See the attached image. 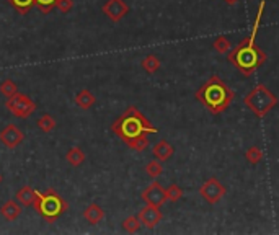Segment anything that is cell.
<instances>
[{
  "instance_id": "6da1fadb",
  "label": "cell",
  "mask_w": 279,
  "mask_h": 235,
  "mask_svg": "<svg viewBox=\"0 0 279 235\" xmlns=\"http://www.w3.org/2000/svg\"><path fill=\"white\" fill-rule=\"evenodd\" d=\"M194 96L209 113L222 114L224 111H227L229 106L233 103L235 92H233L219 75H212L209 80H206V82L197 88Z\"/></svg>"
},
{
  "instance_id": "7a4b0ae2",
  "label": "cell",
  "mask_w": 279,
  "mask_h": 235,
  "mask_svg": "<svg viewBox=\"0 0 279 235\" xmlns=\"http://www.w3.org/2000/svg\"><path fill=\"white\" fill-rule=\"evenodd\" d=\"M111 131L118 135L124 144H128L132 139L139 138V135H149V134L157 132V128L136 106H129L118 120L113 121Z\"/></svg>"
},
{
  "instance_id": "3957f363",
  "label": "cell",
  "mask_w": 279,
  "mask_h": 235,
  "mask_svg": "<svg viewBox=\"0 0 279 235\" xmlns=\"http://www.w3.org/2000/svg\"><path fill=\"white\" fill-rule=\"evenodd\" d=\"M227 59L230 64L237 67V70L242 75H251L253 72L258 70V67H262L266 61L265 51L256 46L253 41H250L248 38L242 40L235 48L230 49L227 52Z\"/></svg>"
},
{
  "instance_id": "277c9868",
  "label": "cell",
  "mask_w": 279,
  "mask_h": 235,
  "mask_svg": "<svg viewBox=\"0 0 279 235\" xmlns=\"http://www.w3.org/2000/svg\"><path fill=\"white\" fill-rule=\"evenodd\" d=\"M33 207L44 221L52 224L56 222L62 214L67 212L69 204L56 189L48 188L46 191L38 193V198H36V201L33 203Z\"/></svg>"
},
{
  "instance_id": "5b68a950",
  "label": "cell",
  "mask_w": 279,
  "mask_h": 235,
  "mask_svg": "<svg viewBox=\"0 0 279 235\" xmlns=\"http://www.w3.org/2000/svg\"><path fill=\"white\" fill-rule=\"evenodd\" d=\"M244 103L256 118H265L277 105V96L266 85L260 84L247 93Z\"/></svg>"
},
{
  "instance_id": "8992f818",
  "label": "cell",
  "mask_w": 279,
  "mask_h": 235,
  "mask_svg": "<svg viewBox=\"0 0 279 235\" xmlns=\"http://www.w3.org/2000/svg\"><path fill=\"white\" fill-rule=\"evenodd\" d=\"M5 106L13 116L22 118V120L30 118L36 111V103L26 93H20V92L15 93L10 98H7Z\"/></svg>"
},
{
  "instance_id": "52a82bcc",
  "label": "cell",
  "mask_w": 279,
  "mask_h": 235,
  "mask_svg": "<svg viewBox=\"0 0 279 235\" xmlns=\"http://www.w3.org/2000/svg\"><path fill=\"white\" fill-rule=\"evenodd\" d=\"M227 189L224 186L217 178H209L201 185L200 188V194L201 198L209 204H217L224 196H226Z\"/></svg>"
},
{
  "instance_id": "ba28073f",
  "label": "cell",
  "mask_w": 279,
  "mask_h": 235,
  "mask_svg": "<svg viewBox=\"0 0 279 235\" xmlns=\"http://www.w3.org/2000/svg\"><path fill=\"white\" fill-rule=\"evenodd\" d=\"M141 198L144 200L146 204H150V206H157V207H162L165 203H167V194H165V188L162 186L158 182H154L150 183L146 189L142 191Z\"/></svg>"
},
{
  "instance_id": "9c48e42d",
  "label": "cell",
  "mask_w": 279,
  "mask_h": 235,
  "mask_svg": "<svg viewBox=\"0 0 279 235\" xmlns=\"http://www.w3.org/2000/svg\"><path fill=\"white\" fill-rule=\"evenodd\" d=\"M102 12L110 18L111 22L118 23L129 13V5L124 0H108L102 7Z\"/></svg>"
},
{
  "instance_id": "30bf717a",
  "label": "cell",
  "mask_w": 279,
  "mask_h": 235,
  "mask_svg": "<svg viewBox=\"0 0 279 235\" xmlns=\"http://www.w3.org/2000/svg\"><path fill=\"white\" fill-rule=\"evenodd\" d=\"M23 139H25V135H23L22 129L15 124H8L2 131H0V142H2L4 146L8 147V149L18 147L23 142Z\"/></svg>"
},
{
  "instance_id": "8fae6325",
  "label": "cell",
  "mask_w": 279,
  "mask_h": 235,
  "mask_svg": "<svg viewBox=\"0 0 279 235\" xmlns=\"http://www.w3.org/2000/svg\"><path fill=\"white\" fill-rule=\"evenodd\" d=\"M137 218H139V221H141V224L144 225V227L154 229V227H157V224H160L162 218H164V214H162L160 207L146 204V206H144L142 209L139 211Z\"/></svg>"
},
{
  "instance_id": "7c38bea8",
  "label": "cell",
  "mask_w": 279,
  "mask_h": 235,
  "mask_svg": "<svg viewBox=\"0 0 279 235\" xmlns=\"http://www.w3.org/2000/svg\"><path fill=\"white\" fill-rule=\"evenodd\" d=\"M23 209H22V204L18 201H13V200H8L2 204L0 207V214L4 216L7 221H15L22 216Z\"/></svg>"
},
{
  "instance_id": "4fadbf2b",
  "label": "cell",
  "mask_w": 279,
  "mask_h": 235,
  "mask_svg": "<svg viewBox=\"0 0 279 235\" xmlns=\"http://www.w3.org/2000/svg\"><path fill=\"white\" fill-rule=\"evenodd\" d=\"M84 219L88 222V224H92V225H96V224H100L103 219H105V211H103V207L102 206H98L95 203H92L90 206L85 207V211H84Z\"/></svg>"
},
{
  "instance_id": "5bb4252c",
  "label": "cell",
  "mask_w": 279,
  "mask_h": 235,
  "mask_svg": "<svg viewBox=\"0 0 279 235\" xmlns=\"http://www.w3.org/2000/svg\"><path fill=\"white\" fill-rule=\"evenodd\" d=\"M173 152H175L173 150V146L168 141H165V139L158 141L155 146H154V149H152V153H154V157L157 160H160V162L168 160L170 157L173 155Z\"/></svg>"
},
{
  "instance_id": "9a60e30c",
  "label": "cell",
  "mask_w": 279,
  "mask_h": 235,
  "mask_svg": "<svg viewBox=\"0 0 279 235\" xmlns=\"http://www.w3.org/2000/svg\"><path fill=\"white\" fill-rule=\"evenodd\" d=\"M15 198L22 206L28 207V206H33V203L36 201V198H38V191H36V189L31 188V186H22L16 191Z\"/></svg>"
},
{
  "instance_id": "2e32d148",
  "label": "cell",
  "mask_w": 279,
  "mask_h": 235,
  "mask_svg": "<svg viewBox=\"0 0 279 235\" xmlns=\"http://www.w3.org/2000/svg\"><path fill=\"white\" fill-rule=\"evenodd\" d=\"M95 103H96V98L88 88L80 90V92L75 95V105L78 108H82V110H90Z\"/></svg>"
},
{
  "instance_id": "e0dca14e",
  "label": "cell",
  "mask_w": 279,
  "mask_h": 235,
  "mask_svg": "<svg viewBox=\"0 0 279 235\" xmlns=\"http://www.w3.org/2000/svg\"><path fill=\"white\" fill-rule=\"evenodd\" d=\"M66 159L67 162L72 165V167H78V165H82L87 155H85V152L80 149V147H70L66 153Z\"/></svg>"
},
{
  "instance_id": "ac0fdd59",
  "label": "cell",
  "mask_w": 279,
  "mask_h": 235,
  "mask_svg": "<svg viewBox=\"0 0 279 235\" xmlns=\"http://www.w3.org/2000/svg\"><path fill=\"white\" fill-rule=\"evenodd\" d=\"M162 62L157 56H154V54H149V56H146L142 59L141 62V67L147 72V74H155V72L160 69Z\"/></svg>"
},
{
  "instance_id": "d6986e66",
  "label": "cell",
  "mask_w": 279,
  "mask_h": 235,
  "mask_svg": "<svg viewBox=\"0 0 279 235\" xmlns=\"http://www.w3.org/2000/svg\"><path fill=\"white\" fill-rule=\"evenodd\" d=\"M265 7H266V2L265 0H262L258 5V10H256V16H255V22H253V26H251V33L248 36V40L250 41H253L256 40V34L260 31V25H262V18H263V13H265Z\"/></svg>"
},
{
  "instance_id": "ffe728a7",
  "label": "cell",
  "mask_w": 279,
  "mask_h": 235,
  "mask_svg": "<svg viewBox=\"0 0 279 235\" xmlns=\"http://www.w3.org/2000/svg\"><path fill=\"white\" fill-rule=\"evenodd\" d=\"M7 2L20 15H26L34 7V0H7Z\"/></svg>"
},
{
  "instance_id": "44dd1931",
  "label": "cell",
  "mask_w": 279,
  "mask_h": 235,
  "mask_svg": "<svg viewBox=\"0 0 279 235\" xmlns=\"http://www.w3.org/2000/svg\"><path fill=\"white\" fill-rule=\"evenodd\" d=\"M212 48L215 49V52H219V54H227L232 49L229 38H227V36H224V34L215 36L214 41H212Z\"/></svg>"
},
{
  "instance_id": "7402d4cb",
  "label": "cell",
  "mask_w": 279,
  "mask_h": 235,
  "mask_svg": "<svg viewBox=\"0 0 279 235\" xmlns=\"http://www.w3.org/2000/svg\"><path fill=\"white\" fill-rule=\"evenodd\" d=\"M245 159L250 162L251 165H256V164H260V162L263 160V150L260 149V147H256V146H251L245 152Z\"/></svg>"
},
{
  "instance_id": "603a6c76",
  "label": "cell",
  "mask_w": 279,
  "mask_h": 235,
  "mask_svg": "<svg viewBox=\"0 0 279 235\" xmlns=\"http://www.w3.org/2000/svg\"><path fill=\"white\" fill-rule=\"evenodd\" d=\"M146 173L150 177V178H154L157 180L162 173H164V167H162V162L160 160H150L149 164L146 165Z\"/></svg>"
},
{
  "instance_id": "cb8c5ba5",
  "label": "cell",
  "mask_w": 279,
  "mask_h": 235,
  "mask_svg": "<svg viewBox=\"0 0 279 235\" xmlns=\"http://www.w3.org/2000/svg\"><path fill=\"white\" fill-rule=\"evenodd\" d=\"M141 225L142 224H141L137 216H129V218H126L123 221V229L128 232V233H136V232H139Z\"/></svg>"
},
{
  "instance_id": "d4e9b609",
  "label": "cell",
  "mask_w": 279,
  "mask_h": 235,
  "mask_svg": "<svg viewBox=\"0 0 279 235\" xmlns=\"http://www.w3.org/2000/svg\"><path fill=\"white\" fill-rule=\"evenodd\" d=\"M131 150H136V152H144L149 147V138L147 135H139V138L132 139L131 142L126 144Z\"/></svg>"
},
{
  "instance_id": "484cf974",
  "label": "cell",
  "mask_w": 279,
  "mask_h": 235,
  "mask_svg": "<svg viewBox=\"0 0 279 235\" xmlns=\"http://www.w3.org/2000/svg\"><path fill=\"white\" fill-rule=\"evenodd\" d=\"M38 128L43 131V132H51L54 128H56V120L51 116V114H43L39 120H38Z\"/></svg>"
},
{
  "instance_id": "4316f807",
  "label": "cell",
  "mask_w": 279,
  "mask_h": 235,
  "mask_svg": "<svg viewBox=\"0 0 279 235\" xmlns=\"http://www.w3.org/2000/svg\"><path fill=\"white\" fill-rule=\"evenodd\" d=\"M0 93H2L4 96H7V98H10L15 93H18V85L13 82V80L5 79L4 82L0 84Z\"/></svg>"
},
{
  "instance_id": "83f0119b",
  "label": "cell",
  "mask_w": 279,
  "mask_h": 235,
  "mask_svg": "<svg viewBox=\"0 0 279 235\" xmlns=\"http://www.w3.org/2000/svg\"><path fill=\"white\" fill-rule=\"evenodd\" d=\"M165 194H167V201L176 203V201H180L183 198V189L180 188L178 185H170L165 189Z\"/></svg>"
},
{
  "instance_id": "f1b7e54d",
  "label": "cell",
  "mask_w": 279,
  "mask_h": 235,
  "mask_svg": "<svg viewBox=\"0 0 279 235\" xmlns=\"http://www.w3.org/2000/svg\"><path fill=\"white\" fill-rule=\"evenodd\" d=\"M34 5L38 7L43 13H49L52 8H56V0H34Z\"/></svg>"
},
{
  "instance_id": "f546056e",
  "label": "cell",
  "mask_w": 279,
  "mask_h": 235,
  "mask_svg": "<svg viewBox=\"0 0 279 235\" xmlns=\"http://www.w3.org/2000/svg\"><path fill=\"white\" fill-rule=\"evenodd\" d=\"M56 8L61 13H69L74 8V0H56Z\"/></svg>"
},
{
  "instance_id": "4dcf8cb0",
  "label": "cell",
  "mask_w": 279,
  "mask_h": 235,
  "mask_svg": "<svg viewBox=\"0 0 279 235\" xmlns=\"http://www.w3.org/2000/svg\"><path fill=\"white\" fill-rule=\"evenodd\" d=\"M226 2H227L229 5H235V4L238 2V0H226Z\"/></svg>"
},
{
  "instance_id": "1f68e13d",
  "label": "cell",
  "mask_w": 279,
  "mask_h": 235,
  "mask_svg": "<svg viewBox=\"0 0 279 235\" xmlns=\"http://www.w3.org/2000/svg\"><path fill=\"white\" fill-rule=\"evenodd\" d=\"M2 180H4V178H2V175H0V183H2Z\"/></svg>"
}]
</instances>
